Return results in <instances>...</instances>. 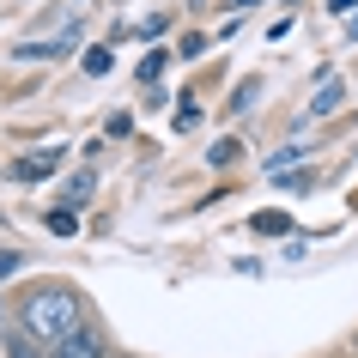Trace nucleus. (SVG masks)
<instances>
[{"mask_svg":"<svg viewBox=\"0 0 358 358\" xmlns=\"http://www.w3.org/2000/svg\"><path fill=\"white\" fill-rule=\"evenodd\" d=\"M49 170H61V146H43V152H24V158H13V176H19V182H43Z\"/></svg>","mask_w":358,"mask_h":358,"instance_id":"obj_3","label":"nucleus"},{"mask_svg":"<svg viewBox=\"0 0 358 358\" xmlns=\"http://www.w3.org/2000/svg\"><path fill=\"white\" fill-rule=\"evenodd\" d=\"M237 152H243V146H237V140H219V146H213L207 158H213V164H219V170H225V164H237Z\"/></svg>","mask_w":358,"mask_h":358,"instance_id":"obj_9","label":"nucleus"},{"mask_svg":"<svg viewBox=\"0 0 358 358\" xmlns=\"http://www.w3.org/2000/svg\"><path fill=\"white\" fill-rule=\"evenodd\" d=\"M79 322H85V298H79L67 280L31 285V298L19 303V334H31L37 346H55L61 334H73Z\"/></svg>","mask_w":358,"mask_h":358,"instance_id":"obj_1","label":"nucleus"},{"mask_svg":"<svg viewBox=\"0 0 358 358\" xmlns=\"http://www.w3.org/2000/svg\"><path fill=\"white\" fill-rule=\"evenodd\" d=\"M49 231H55V237H73V231H79V213L73 207H55V213H49Z\"/></svg>","mask_w":358,"mask_h":358,"instance_id":"obj_7","label":"nucleus"},{"mask_svg":"<svg viewBox=\"0 0 358 358\" xmlns=\"http://www.w3.org/2000/svg\"><path fill=\"white\" fill-rule=\"evenodd\" d=\"M358 0H328V13H352Z\"/></svg>","mask_w":358,"mask_h":358,"instance_id":"obj_15","label":"nucleus"},{"mask_svg":"<svg viewBox=\"0 0 358 358\" xmlns=\"http://www.w3.org/2000/svg\"><path fill=\"white\" fill-rule=\"evenodd\" d=\"M73 49V37H61V43H19V61H55Z\"/></svg>","mask_w":358,"mask_h":358,"instance_id":"obj_5","label":"nucleus"},{"mask_svg":"<svg viewBox=\"0 0 358 358\" xmlns=\"http://www.w3.org/2000/svg\"><path fill=\"white\" fill-rule=\"evenodd\" d=\"M43 358H110V340H103V328L79 322L73 334H61L55 346H43Z\"/></svg>","mask_w":358,"mask_h":358,"instance_id":"obj_2","label":"nucleus"},{"mask_svg":"<svg viewBox=\"0 0 358 358\" xmlns=\"http://www.w3.org/2000/svg\"><path fill=\"white\" fill-rule=\"evenodd\" d=\"M85 73H110V49H85Z\"/></svg>","mask_w":358,"mask_h":358,"instance_id":"obj_13","label":"nucleus"},{"mask_svg":"<svg viewBox=\"0 0 358 358\" xmlns=\"http://www.w3.org/2000/svg\"><path fill=\"white\" fill-rule=\"evenodd\" d=\"M158 73H164V49H158V55H146V61H140V79H146V85H152V79H158Z\"/></svg>","mask_w":358,"mask_h":358,"instance_id":"obj_14","label":"nucleus"},{"mask_svg":"<svg viewBox=\"0 0 358 358\" xmlns=\"http://www.w3.org/2000/svg\"><path fill=\"white\" fill-rule=\"evenodd\" d=\"M255 92H262V85H255V79H243V85L231 92V110H249V103H255Z\"/></svg>","mask_w":358,"mask_h":358,"instance_id":"obj_10","label":"nucleus"},{"mask_svg":"<svg viewBox=\"0 0 358 358\" xmlns=\"http://www.w3.org/2000/svg\"><path fill=\"white\" fill-rule=\"evenodd\" d=\"M110 358H128V352H110Z\"/></svg>","mask_w":358,"mask_h":358,"instance_id":"obj_17","label":"nucleus"},{"mask_svg":"<svg viewBox=\"0 0 358 358\" xmlns=\"http://www.w3.org/2000/svg\"><path fill=\"white\" fill-rule=\"evenodd\" d=\"M231 6H237V13H243V6H262V0H231Z\"/></svg>","mask_w":358,"mask_h":358,"instance_id":"obj_16","label":"nucleus"},{"mask_svg":"<svg viewBox=\"0 0 358 358\" xmlns=\"http://www.w3.org/2000/svg\"><path fill=\"white\" fill-rule=\"evenodd\" d=\"M6 352L13 358H43V352H31V334H6Z\"/></svg>","mask_w":358,"mask_h":358,"instance_id":"obj_11","label":"nucleus"},{"mask_svg":"<svg viewBox=\"0 0 358 358\" xmlns=\"http://www.w3.org/2000/svg\"><path fill=\"white\" fill-rule=\"evenodd\" d=\"M92 194H97V176H92V170H79V176H67V189H61V201H67V207H85V201H92Z\"/></svg>","mask_w":358,"mask_h":358,"instance_id":"obj_4","label":"nucleus"},{"mask_svg":"<svg viewBox=\"0 0 358 358\" xmlns=\"http://www.w3.org/2000/svg\"><path fill=\"white\" fill-rule=\"evenodd\" d=\"M255 231L273 237V231H292V219H285V213H255Z\"/></svg>","mask_w":358,"mask_h":358,"instance_id":"obj_8","label":"nucleus"},{"mask_svg":"<svg viewBox=\"0 0 358 358\" xmlns=\"http://www.w3.org/2000/svg\"><path fill=\"white\" fill-rule=\"evenodd\" d=\"M19 267H24V255H19V249H0V280H13Z\"/></svg>","mask_w":358,"mask_h":358,"instance_id":"obj_12","label":"nucleus"},{"mask_svg":"<svg viewBox=\"0 0 358 358\" xmlns=\"http://www.w3.org/2000/svg\"><path fill=\"white\" fill-rule=\"evenodd\" d=\"M340 110V79H322V92H316V103H310V115H334Z\"/></svg>","mask_w":358,"mask_h":358,"instance_id":"obj_6","label":"nucleus"}]
</instances>
